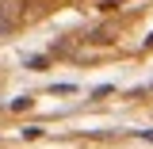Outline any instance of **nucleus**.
I'll list each match as a JSON object with an SVG mask.
<instances>
[{
  "label": "nucleus",
  "instance_id": "nucleus-1",
  "mask_svg": "<svg viewBox=\"0 0 153 149\" xmlns=\"http://www.w3.org/2000/svg\"><path fill=\"white\" fill-rule=\"evenodd\" d=\"M19 12H23V0H0V35L16 27Z\"/></svg>",
  "mask_w": 153,
  "mask_h": 149
},
{
  "label": "nucleus",
  "instance_id": "nucleus-2",
  "mask_svg": "<svg viewBox=\"0 0 153 149\" xmlns=\"http://www.w3.org/2000/svg\"><path fill=\"white\" fill-rule=\"evenodd\" d=\"M27 107H31V96H19L16 103H12V111H27Z\"/></svg>",
  "mask_w": 153,
  "mask_h": 149
},
{
  "label": "nucleus",
  "instance_id": "nucleus-3",
  "mask_svg": "<svg viewBox=\"0 0 153 149\" xmlns=\"http://www.w3.org/2000/svg\"><path fill=\"white\" fill-rule=\"evenodd\" d=\"M146 46H153V35H149V38H146Z\"/></svg>",
  "mask_w": 153,
  "mask_h": 149
}]
</instances>
